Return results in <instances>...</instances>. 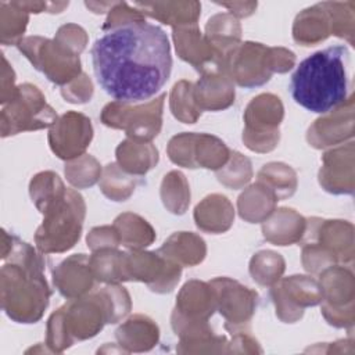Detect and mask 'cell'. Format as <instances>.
<instances>
[{"instance_id": "obj_1", "label": "cell", "mask_w": 355, "mask_h": 355, "mask_svg": "<svg viewBox=\"0 0 355 355\" xmlns=\"http://www.w3.org/2000/svg\"><path fill=\"white\" fill-rule=\"evenodd\" d=\"M90 53L98 85L116 103L148 100L171 76L169 39L144 17L105 28Z\"/></svg>"}, {"instance_id": "obj_2", "label": "cell", "mask_w": 355, "mask_h": 355, "mask_svg": "<svg viewBox=\"0 0 355 355\" xmlns=\"http://www.w3.org/2000/svg\"><path fill=\"white\" fill-rule=\"evenodd\" d=\"M3 236L1 258L10 263L1 268V305L10 319L19 323H35L49 302V288L43 279V263L33 248L8 236Z\"/></svg>"}, {"instance_id": "obj_3", "label": "cell", "mask_w": 355, "mask_h": 355, "mask_svg": "<svg viewBox=\"0 0 355 355\" xmlns=\"http://www.w3.org/2000/svg\"><path fill=\"white\" fill-rule=\"evenodd\" d=\"M348 50L330 46L300 62L290 80L293 100L302 108L324 114L344 103L348 93Z\"/></svg>"}, {"instance_id": "obj_4", "label": "cell", "mask_w": 355, "mask_h": 355, "mask_svg": "<svg viewBox=\"0 0 355 355\" xmlns=\"http://www.w3.org/2000/svg\"><path fill=\"white\" fill-rule=\"evenodd\" d=\"M39 211L44 214V220L35 236L37 248L42 252H60L73 247L80 237L85 216L82 197L72 190H64Z\"/></svg>"}, {"instance_id": "obj_5", "label": "cell", "mask_w": 355, "mask_h": 355, "mask_svg": "<svg viewBox=\"0 0 355 355\" xmlns=\"http://www.w3.org/2000/svg\"><path fill=\"white\" fill-rule=\"evenodd\" d=\"M55 122V114L44 103V97L32 85H21L17 93L1 111V137L17 135L24 130H35Z\"/></svg>"}, {"instance_id": "obj_6", "label": "cell", "mask_w": 355, "mask_h": 355, "mask_svg": "<svg viewBox=\"0 0 355 355\" xmlns=\"http://www.w3.org/2000/svg\"><path fill=\"white\" fill-rule=\"evenodd\" d=\"M57 123L68 132V135L53 128L49 135L51 150L62 159L78 157L90 143L93 133L90 119L82 114L68 112L62 115Z\"/></svg>"}, {"instance_id": "obj_7", "label": "cell", "mask_w": 355, "mask_h": 355, "mask_svg": "<svg viewBox=\"0 0 355 355\" xmlns=\"http://www.w3.org/2000/svg\"><path fill=\"white\" fill-rule=\"evenodd\" d=\"M28 22L26 11L17 7L14 3H0V31L1 43L11 44L18 43V37L24 33Z\"/></svg>"}, {"instance_id": "obj_8", "label": "cell", "mask_w": 355, "mask_h": 355, "mask_svg": "<svg viewBox=\"0 0 355 355\" xmlns=\"http://www.w3.org/2000/svg\"><path fill=\"white\" fill-rule=\"evenodd\" d=\"M3 60V78H1V103L6 104L11 101L17 93V87L14 86V71L8 65L6 57H1Z\"/></svg>"}]
</instances>
